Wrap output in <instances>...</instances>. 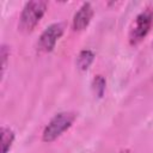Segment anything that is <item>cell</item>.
Masks as SVG:
<instances>
[{"label": "cell", "instance_id": "9", "mask_svg": "<svg viewBox=\"0 0 153 153\" xmlns=\"http://www.w3.org/2000/svg\"><path fill=\"white\" fill-rule=\"evenodd\" d=\"M8 55H10V51H8L7 47H6V45H2V47H1V60H2V63H1L2 71H1V73H2V74H4L5 68H6V61H7V56H8Z\"/></svg>", "mask_w": 153, "mask_h": 153}, {"label": "cell", "instance_id": "1", "mask_svg": "<svg viewBox=\"0 0 153 153\" xmlns=\"http://www.w3.org/2000/svg\"><path fill=\"white\" fill-rule=\"evenodd\" d=\"M75 117L76 114L73 111H62L56 114L45 126L42 134V140L44 142H51L56 140L63 131H66L73 124Z\"/></svg>", "mask_w": 153, "mask_h": 153}, {"label": "cell", "instance_id": "7", "mask_svg": "<svg viewBox=\"0 0 153 153\" xmlns=\"http://www.w3.org/2000/svg\"><path fill=\"white\" fill-rule=\"evenodd\" d=\"M14 140V133L12 129L6 128V127H1V153H7L13 143Z\"/></svg>", "mask_w": 153, "mask_h": 153}, {"label": "cell", "instance_id": "8", "mask_svg": "<svg viewBox=\"0 0 153 153\" xmlns=\"http://www.w3.org/2000/svg\"><path fill=\"white\" fill-rule=\"evenodd\" d=\"M105 79L103 75H97L92 81V88L98 97H102L105 91Z\"/></svg>", "mask_w": 153, "mask_h": 153}, {"label": "cell", "instance_id": "5", "mask_svg": "<svg viewBox=\"0 0 153 153\" xmlns=\"http://www.w3.org/2000/svg\"><path fill=\"white\" fill-rule=\"evenodd\" d=\"M93 17V8L90 2H84L73 17V29L76 31L84 30L90 24Z\"/></svg>", "mask_w": 153, "mask_h": 153}, {"label": "cell", "instance_id": "10", "mask_svg": "<svg viewBox=\"0 0 153 153\" xmlns=\"http://www.w3.org/2000/svg\"><path fill=\"white\" fill-rule=\"evenodd\" d=\"M120 153H129L128 151H122V152H120Z\"/></svg>", "mask_w": 153, "mask_h": 153}, {"label": "cell", "instance_id": "2", "mask_svg": "<svg viewBox=\"0 0 153 153\" xmlns=\"http://www.w3.org/2000/svg\"><path fill=\"white\" fill-rule=\"evenodd\" d=\"M47 10V2L45 1H29L25 4L20 19H19V29L24 32H30L35 29V26L39 23L42 17L44 16Z\"/></svg>", "mask_w": 153, "mask_h": 153}, {"label": "cell", "instance_id": "3", "mask_svg": "<svg viewBox=\"0 0 153 153\" xmlns=\"http://www.w3.org/2000/svg\"><path fill=\"white\" fill-rule=\"evenodd\" d=\"M153 24V11L151 8H146L140 12L129 31V43L131 45H136L140 43L146 35L149 32L151 26Z\"/></svg>", "mask_w": 153, "mask_h": 153}, {"label": "cell", "instance_id": "6", "mask_svg": "<svg viewBox=\"0 0 153 153\" xmlns=\"http://www.w3.org/2000/svg\"><path fill=\"white\" fill-rule=\"evenodd\" d=\"M93 60H94L93 51H91L90 49H84L79 53V55L76 57V66L79 69L86 71V69H88V67L91 66Z\"/></svg>", "mask_w": 153, "mask_h": 153}, {"label": "cell", "instance_id": "4", "mask_svg": "<svg viewBox=\"0 0 153 153\" xmlns=\"http://www.w3.org/2000/svg\"><path fill=\"white\" fill-rule=\"evenodd\" d=\"M63 25L61 23H54L49 25L39 36L37 48L42 53H50L54 48L59 38L63 33Z\"/></svg>", "mask_w": 153, "mask_h": 153}]
</instances>
